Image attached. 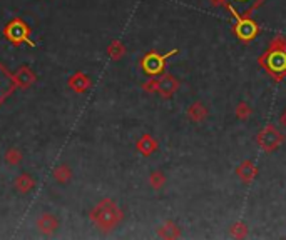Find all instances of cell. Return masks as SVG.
I'll return each mask as SVG.
<instances>
[{"label":"cell","mask_w":286,"mask_h":240,"mask_svg":"<svg viewBox=\"0 0 286 240\" xmlns=\"http://www.w3.org/2000/svg\"><path fill=\"white\" fill-rule=\"evenodd\" d=\"M265 65L268 67V70H271V72H275V74L285 72L286 70V54L280 50L271 52V54L266 55Z\"/></svg>","instance_id":"1"},{"label":"cell","mask_w":286,"mask_h":240,"mask_svg":"<svg viewBox=\"0 0 286 240\" xmlns=\"http://www.w3.org/2000/svg\"><path fill=\"white\" fill-rule=\"evenodd\" d=\"M261 0H226V3L231 7L233 12H236L238 15H246L251 8H255Z\"/></svg>","instance_id":"2"},{"label":"cell","mask_w":286,"mask_h":240,"mask_svg":"<svg viewBox=\"0 0 286 240\" xmlns=\"http://www.w3.org/2000/svg\"><path fill=\"white\" fill-rule=\"evenodd\" d=\"M236 34L240 39L243 40H250L255 37L256 34V25L253 22L250 20H243L241 23H238V27H236Z\"/></svg>","instance_id":"3"},{"label":"cell","mask_w":286,"mask_h":240,"mask_svg":"<svg viewBox=\"0 0 286 240\" xmlns=\"http://www.w3.org/2000/svg\"><path fill=\"white\" fill-rule=\"evenodd\" d=\"M162 69V59H159L156 54H151L144 59V70L147 74H156Z\"/></svg>","instance_id":"4"},{"label":"cell","mask_w":286,"mask_h":240,"mask_svg":"<svg viewBox=\"0 0 286 240\" xmlns=\"http://www.w3.org/2000/svg\"><path fill=\"white\" fill-rule=\"evenodd\" d=\"M8 90H10V79L0 69V100H2V97H5V93Z\"/></svg>","instance_id":"5"}]
</instances>
